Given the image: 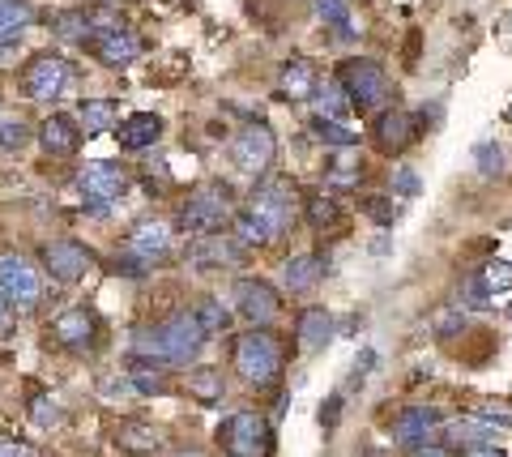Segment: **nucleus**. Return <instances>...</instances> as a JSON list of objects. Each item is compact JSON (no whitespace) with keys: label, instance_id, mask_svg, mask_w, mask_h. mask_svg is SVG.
<instances>
[{"label":"nucleus","instance_id":"1","mask_svg":"<svg viewBox=\"0 0 512 457\" xmlns=\"http://www.w3.org/2000/svg\"><path fill=\"white\" fill-rule=\"evenodd\" d=\"M291 223H295V188L286 184V180H274V184L256 188V193L248 197L244 214L235 218L239 240L256 244V248L274 244L282 231H291Z\"/></svg>","mask_w":512,"mask_h":457},{"label":"nucleus","instance_id":"2","mask_svg":"<svg viewBox=\"0 0 512 457\" xmlns=\"http://www.w3.org/2000/svg\"><path fill=\"white\" fill-rule=\"evenodd\" d=\"M231 364H235V372L244 376L248 385L261 389V385H274V381H278V372H282V351H278L274 334H261V329H252V334H239V338H235Z\"/></svg>","mask_w":512,"mask_h":457},{"label":"nucleus","instance_id":"3","mask_svg":"<svg viewBox=\"0 0 512 457\" xmlns=\"http://www.w3.org/2000/svg\"><path fill=\"white\" fill-rule=\"evenodd\" d=\"M218 436H222V449L231 457H269V449H274V428H269V419L256 415V411L231 415L222 423Z\"/></svg>","mask_w":512,"mask_h":457},{"label":"nucleus","instance_id":"4","mask_svg":"<svg viewBox=\"0 0 512 457\" xmlns=\"http://www.w3.org/2000/svg\"><path fill=\"white\" fill-rule=\"evenodd\" d=\"M342 90H346L350 107L376 112L384 103V94H389V77H384L376 60H350V65H342Z\"/></svg>","mask_w":512,"mask_h":457},{"label":"nucleus","instance_id":"5","mask_svg":"<svg viewBox=\"0 0 512 457\" xmlns=\"http://www.w3.org/2000/svg\"><path fill=\"white\" fill-rule=\"evenodd\" d=\"M205 329L197 325L192 312H175L171 321L158 325V342H163V364H192L205 346Z\"/></svg>","mask_w":512,"mask_h":457},{"label":"nucleus","instance_id":"6","mask_svg":"<svg viewBox=\"0 0 512 457\" xmlns=\"http://www.w3.org/2000/svg\"><path fill=\"white\" fill-rule=\"evenodd\" d=\"M180 223H184V231L197 235V240H201V235H218L222 223H227V188H222V184L197 188V193L188 197Z\"/></svg>","mask_w":512,"mask_h":457},{"label":"nucleus","instance_id":"7","mask_svg":"<svg viewBox=\"0 0 512 457\" xmlns=\"http://www.w3.org/2000/svg\"><path fill=\"white\" fill-rule=\"evenodd\" d=\"M274 154H278V137L265 124H248L231 141V163L239 171H248V176H261V171L274 167Z\"/></svg>","mask_w":512,"mask_h":457},{"label":"nucleus","instance_id":"8","mask_svg":"<svg viewBox=\"0 0 512 457\" xmlns=\"http://www.w3.org/2000/svg\"><path fill=\"white\" fill-rule=\"evenodd\" d=\"M0 291L9 295L13 308H35L43 299V282H39L35 265H30L26 257H13V252H5V257H0Z\"/></svg>","mask_w":512,"mask_h":457},{"label":"nucleus","instance_id":"9","mask_svg":"<svg viewBox=\"0 0 512 457\" xmlns=\"http://www.w3.org/2000/svg\"><path fill=\"white\" fill-rule=\"evenodd\" d=\"M64 82H69V60L56 56V52H39L22 73L26 99H56L64 90Z\"/></svg>","mask_w":512,"mask_h":457},{"label":"nucleus","instance_id":"10","mask_svg":"<svg viewBox=\"0 0 512 457\" xmlns=\"http://www.w3.org/2000/svg\"><path fill=\"white\" fill-rule=\"evenodd\" d=\"M235 308H239V317H244V321L265 325V321L278 317L282 299H278V291L269 287L265 278H239L235 282Z\"/></svg>","mask_w":512,"mask_h":457},{"label":"nucleus","instance_id":"11","mask_svg":"<svg viewBox=\"0 0 512 457\" xmlns=\"http://www.w3.org/2000/svg\"><path fill=\"white\" fill-rule=\"evenodd\" d=\"M124 167L120 163H86L77 171V193H82L90 206H107L124 193Z\"/></svg>","mask_w":512,"mask_h":457},{"label":"nucleus","instance_id":"12","mask_svg":"<svg viewBox=\"0 0 512 457\" xmlns=\"http://www.w3.org/2000/svg\"><path fill=\"white\" fill-rule=\"evenodd\" d=\"M90 52L103 60V65H111V69H128L133 60L141 56V43H137V35L133 30H124V26H103L99 35L90 39Z\"/></svg>","mask_w":512,"mask_h":457},{"label":"nucleus","instance_id":"13","mask_svg":"<svg viewBox=\"0 0 512 457\" xmlns=\"http://www.w3.org/2000/svg\"><path fill=\"white\" fill-rule=\"evenodd\" d=\"M171 227L167 223H137L133 231H128V240H124V248H128V257L133 261H141V265H154V261H163L167 252H171Z\"/></svg>","mask_w":512,"mask_h":457},{"label":"nucleus","instance_id":"14","mask_svg":"<svg viewBox=\"0 0 512 457\" xmlns=\"http://www.w3.org/2000/svg\"><path fill=\"white\" fill-rule=\"evenodd\" d=\"M43 265H47V274H52V278L77 282V278H86V270L94 265V257H90V248H82V244L56 240V244L43 248Z\"/></svg>","mask_w":512,"mask_h":457},{"label":"nucleus","instance_id":"15","mask_svg":"<svg viewBox=\"0 0 512 457\" xmlns=\"http://www.w3.org/2000/svg\"><path fill=\"white\" fill-rule=\"evenodd\" d=\"M94 334H99V321H94L86 308H69L52 321V338L60 346H69V351H86V346H94Z\"/></svg>","mask_w":512,"mask_h":457},{"label":"nucleus","instance_id":"16","mask_svg":"<svg viewBox=\"0 0 512 457\" xmlns=\"http://www.w3.org/2000/svg\"><path fill=\"white\" fill-rule=\"evenodd\" d=\"M436 428H440V411H431V406H406L393 419V440L397 445H427V436Z\"/></svg>","mask_w":512,"mask_h":457},{"label":"nucleus","instance_id":"17","mask_svg":"<svg viewBox=\"0 0 512 457\" xmlns=\"http://www.w3.org/2000/svg\"><path fill=\"white\" fill-rule=\"evenodd\" d=\"M414 137H419V129H414V116L410 112H384L376 120V146L384 154H402Z\"/></svg>","mask_w":512,"mask_h":457},{"label":"nucleus","instance_id":"18","mask_svg":"<svg viewBox=\"0 0 512 457\" xmlns=\"http://www.w3.org/2000/svg\"><path fill=\"white\" fill-rule=\"evenodd\" d=\"M278 94H282V99H291V103L312 99V94H316V69L303 56L286 60L282 73H278Z\"/></svg>","mask_w":512,"mask_h":457},{"label":"nucleus","instance_id":"19","mask_svg":"<svg viewBox=\"0 0 512 457\" xmlns=\"http://www.w3.org/2000/svg\"><path fill=\"white\" fill-rule=\"evenodd\" d=\"M116 137H120L124 150H146V146H154V141L163 137V120H158L154 112H137V116H128L120 124Z\"/></svg>","mask_w":512,"mask_h":457},{"label":"nucleus","instance_id":"20","mask_svg":"<svg viewBox=\"0 0 512 457\" xmlns=\"http://www.w3.org/2000/svg\"><path fill=\"white\" fill-rule=\"evenodd\" d=\"M39 141L47 154H73L77 141H82V129L73 124V116H47L39 129Z\"/></svg>","mask_w":512,"mask_h":457},{"label":"nucleus","instance_id":"21","mask_svg":"<svg viewBox=\"0 0 512 457\" xmlns=\"http://www.w3.org/2000/svg\"><path fill=\"white\" fill-rule=\"evenodd\" d=\"M333 342V317L325 308H303L299 312V346L303 351H325Z\"/></svg>","mask_w":512,"mask_h":457},{"label":"nucleus","instance_id":"22","mask_svg":"<svg viewBox=\"0 0 512 457\" xmlns=\"http://www.w3.org/2000/svg\"><path fill=\"white\" fill-rule=\"evenodd\" d=\"M235 257H239V244L227 240V235H201V240L192 244V252H188V261L197 265V270H214V265L235 261Z\"/></svg>","mask_w":512,"mask_h":457},{"label":"nucleus","instance_id":"23","mask_svg":"<svg viewBox=\"0 0 512 457\" xmlns=\"http://www.w3.org/2000/svg\"><path fill=\"white\" fill-rule=\"evenodd\" d=\"M77 124H82L86 137H99L107 129H116V103L111 99H86L82 112H77Z\"/></svg>","mask_w":512,"mask_h":457},{"label":"nucleus","instance_id":"24","mask_svg":"<svg viewBox=\"0 0 512 457\" xmlns=\"http://www.w3.org/2000/svg\"><path fill=\"white\" fill-rule=\"evenodd\" d=\"M30 26V5L26 0H0V47L18 43Z\"/></svg>","mask_w":512,"mask_h":457},{"label":"nucleus","instance_id":"25","mask_svg":"<svg viewBox=\"0 0 512 457\" xmlns=\"http://www.w3.org/2000/svg\"><path fill=\"white\" fill-rule=\"evenodd\" d=\"M320 257H291L286 261V270H282V282H286V291H295V295H303V291H312L316 282H320Z\"/></svg>","mask_w":512,"mask_h":457},{"label":"nucleus","instance_id":"26","mask_svg":"<svg viewBox=\"0 0 512 457\" xmlns=\"http://www.w3.org/2000/svg\"><path fill=\"white\" fill-rule=\"evenodd\" d=\"M116 445L128 449V453H154L158 445H163V436H158V428H150V423H120Z\"/></svg>","mask_w":512,"mask_h":457},{"label":"nucleus","instance_id":"27","mask_svg":"<svg viewBox=\"0 0 512 457\" xmlns=\"http://www.w3.org/2000/svg\"><path fill=\"white\" fill-rule=\"evenodd\" d=\"M308 223H312L316 231H333V227H342V206H338V197H329V193L308 197Z\"/></svg>","mask_w":512,"mask_h":457},{"label":"nucleus","instance_id":"28","mask_svg":"<svg viewBox=\"0 0 512 457\" xmlns=\"http://www.w3.org/2000/svg\"><path fill=\"white\" fill-rule=\"evenodd\" d=\"M495 436H500V432H495L491 423H483L478 415L448 423V440H453V445H478V440H495Z\"/></svg>","mask_w":512,"mask_h":457},{"label":"nucleus","instance_id":"29","mask_svg":"<svg viewBox=\"0 0 512 457\" xmlns=\"http://www.w3.org/2000/svg\"><path fill=\"white\" fill-rule=\"evenodd\" d=\"M316 5V18L325 26H338L342 39H355V26H350V5L346 0H312Z\"/></svg>","mask_w":512,"mask_h":457},{"label":"nucleus","instance_id":"30","mask_svg":"<svg viewBox=\"0 0 512 457\" xmlns=\"http://www.w3.org/2000/svg\"><path fill=\"white\" fill-rule=\"evenodd\" d=\"M192 317H197V325L205 329V334H222V329L231 325V312L222 308V299H201Z\"/></svg>","mask_w":512,"mask_h":457},{"label":"nucleus","instance_id":"31","mask_svg":"<svg viewBox=\"0 0 512 457\" xmlns=\"http://www.w3.org/2000/svg\"><path fill=\"white\" fill-rule=\"evenodd\" d=\"M457 308H487L491 304V291H487V282L483 274H466L461 278V287H457Z\"/></svg>","mask_w":512,"mask_h":457},{"label":"nucleus","instance_id":"32","mask_svg":"<svg viewBox=\"0 0 512 457\" xmlns=\"http://www.w3.org/2000/svg\"><path fill=\"white\" fill-rule=\"evenodd\" d=\"M470 415H478L483 423H491V428H512V402H474V411Z\"/></svg>","mask_w":512,"mask_h":457},{"label":"nucleus","instance_id":"33","mask_svg":"<svg viewBox=\"0 0 512 457\" xmlns=\"http://www.w3.org/2000/svg\"><path fill=\"white\" fill-rule=\"evenodd\" d=\"M342 94H346V90L325 86V94L316 99V116H320V120H342L346 107H350V99H342Z\"/></svg>","mask_w":512,"mask_h":457},{"label":"nucleus","instance_id":"34","mask_svg":"<svg viewBox=\"0 0 512 457\" xmlns=\"http://www.w3.org/2000/svg\"><path fill=\"white\" fill-rule=\"evenodd\" d=\"M478 274H483V282H487V291H491V295H495V291H512V261H500V257H495V261H487Z\"/></svg>","mask_w":512,"mask_h":457},{"label":"nucleus","instance_id":"35","mask_svg":"<svg viewBox=\"0 0 512 457\" xmlns=\"http://www.w3.org/2000/svg\"><path fill=\"white\" fill-rule=\"evenodd\" d=\"M316 137L325 141V146H355V133H350L342 120H320L316 116Z\"/></svg>","mask_w":512,"mask_h":457},{"label":"nucleus","instance_id":"36","mask_svg":"<svg viewBox=\"0 0 512 457\" xmlns=\"http://www.w3.org/2000/svg\"><path fill=\"white\" fill-rule=\"evenodd\" d=\"M188 389L197 393V398H201L205 406H210V402H218V398H222V376H218V372H197V376L188 381Z\"/></svg>","mask_w":512,"mask_h":457},{"label":"nucleus","instance_id":"37","mask_svg":"<svg viewBox=\"0 0 512 457\" xmlns=\"http://www.w3.org/2000/svg\"><path fill=\"white\" fill-rule=\"evenodd\" d=\"M30 141V129L22 120H0V150H22Z\"/></svg>","mask_w":512,"mask_h":457},{"label":"nucleus","instance_id":"38","mask_svg":"<svg viewBox=\"0 0 512 457\" xmlns=\"http://www.w3.org/2000/svg\"><path fill=\"white\" fill-rule=\"evenodd\" d=\"M474 159H478V171H483V176H500V171H504V150L491 146V141L474 150Z\"/></svg>","mask_w":512,"mask_h":457},{"label":"nucleus","instance_id":"39","mask_svg":"<svg viewBox=\"0 0 512 457\" xmlns=\"http://www.w3.org/2000/svg\"><path fill=\"white\" fill-rule=\"evenodd\" d=\"M466 329V308H444V312H436V334L440 338H453V334H461Z\"/></svg>","mask_w":512,"mask_h":457},{"label":"nucleus","instance_id":"40","mask_svg":"<svg viewBox=\"0 0 512 457\" xmlns=\"http://www.w3.org/2000/svg\"><path fill=\"white\" fill-rule=\"evenodd\" d=\"M363 210L372 214L380 227H393V218H397V206H393L389 197H367V201H363Z\"/></svg>","mask_w":512,"mask_h":457},{"label":"nucleus","instance_id":"41","mask_svg":"<svg viewBox=\"0 0 512 457\" xmlns=\"http://www.w3.org/2000/svg\"><path fill=\"white\" fill-rule=\"evenodd\" d=\"M82 26H90V22H86V13H60V18H56V30H60L64 39H86V30H82Z\"/></svg>","mask_w":512,"mask_h":457},{"label":"nucleus","instance_id":"42","mask_svg":"<svg viewBox=\"0 0 512 457\" xmlns=\"http://www.w3.org/2000/svg\"><path fill=\"white\" fill-rule=\"evenodd\" d=\"M393 188H397L393 197H419V176H414L410 167H402V171L393 176Z\"/></svg>","mask_w":512,"mask_h":457},{"label":"nucleus","instance_id":"43","mask_svg":"<svg viewBox=\"0 0 512 457\" xmlns=\"http://www.w3.org/2000/svg\"><path fill=\"white\" fill-rule=\"evenodd\" d=\"M0 457H39V449L26 445V440H5L0 436Z\"/></svg>","mask_w":512,"mask_h":457},{"label":"nucleus","instance_id":"44","mask_svg":"<svg viewBox=\"0 0 512 457\" xmlns=\"http://www.w3.org/2000/svg\"><path fill=\"white\" fill-rule=\"evenodd\" d=\"M466 457H508L495 440H478V445H466Z\"/></svg>","mask_w":512,"mask_h":457},{"label":"nucleus","instance_id":"45","mask_svg":"<svg viewBox=\"0 0 512 457\" xmlns=\"http://www.w3.org/2000/svg\"><path fill=\"white\" fill-rule=\"evenodd\" d=\"M338 415H342V398H329V411L320 406V423H329V428L338 423Z\"/></svg>","mask_w":512,"mask_h":457},{"label":"nucleus","instance_id":"46","mask_svg":"<svg viewBox=\"0 0 512 457\" xmlns=\"http://www.w3.org/2000/svg\"><path fill=\"white\" fill-rule=\"evenodd\" d=\"M35 419L47 428V423H56V419H60V411H56V406H47V402H39V406H35Z\"/></svg>","mask_w":512,"mask_h":457},{"label":"nucleus","instance_id":"47","mask_svg":"<svg viewBox=\"0 0 512 457\" xmlns=\"http://www.w3.org/2000/svg\"><path fill=\"white\" fill-rule=\"evenodd\" d=\"M9 312H13V304H9V295L0 291V329H9Z\"/></svg>","mask_w":512,"mask_h":457},{"label":"nucleus","instance_id":"48","mask_svg":"<svg viewBox=\"0 0 512 457\" xmlns=\"http://www.w3.org/2000/svg\"><path fill=\"white\" fill-rule=\"evenodd\" d=\"M414 457H453V453H448V449H440V445H423V449L414 453Z\"/></svg>","mask_w":512,"mask_h":457},{"label":"nucleus","instance_id":"49","mask_svg":"<svg viewBox=\"0 0 512 457\" xmlns=\"http://www.w3.org/2000/svg\"><path fill=\"white\" fill-rule=\"evenodd\" d=\"M175 457H210V453H197V449H188V453H175Z\"/></svg>","mask_w":512,"mask_h":457},{"label":"nucleus","instance_id":"50","mask_svg":"<svg viewBox=\"0 0 512 457\" xmlns=\"http://www.w3.org/2000/svg\"><path fill=\"white\" fill-rule=\"evenodd\" d=\"M508 317H512V308H508Z\"/></svg>","mask_w":512,"mask_h":457}]
</instances>
